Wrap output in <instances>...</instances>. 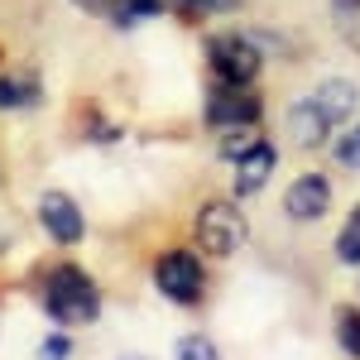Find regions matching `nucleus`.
<instances>
[{"label":"nucleus","mask_w":360,"mask_h":360,"mask_svg":"<svg viewBox=\"0 0 360 360\" xmlns=\"http://www.w3.org/2000/svg\"><path fill=\"white\" fill-rule=\"evenodd\" d=\"M173 360H221V356H217V346H212L207 336H183V341L173 346Z\"/></svg>","instance_id":"15"},{"label":"nucleus","mask_w":360,"mask_h":360,"mask_svg":"<svg viewBox=\"0 0 360 360\" xmlns=\"http://www.w3.org/2000/svg\"><path fill=\"white\" fill-rule=\"evenodd\" d=\"M312 96V106L332 120V130L341 125V120H351V111H356V101H360V91L356 82H346V77H327V82L317 86V91H307Z\"/></svg>","instance_id":"9"},{"label":"nucleus","mask_w":360,"mask_h":360,"mask_svg":"<svg viewBox=\"0 0 360 360\" xmlns=\"http://www.w3.org/2000/svg\"><path fill=\"white\" fill-rule=\"evenodd\" d=\"M34 101H44L34 77H0V111H29Z\"/></svg>","instance_id":"11"},{"label":"nucleus","mask_w":360,"mask_h":360,"mask_svg":"<svg viewBox=\"0 0 360 360\" xmlns=\"http://www.w3.org/2000/svg\"><path fill=\"white\" fill-rule=\"evenodd\" d=\"M159 10H164V0H125V5H120V25H115V29H130L135 20L159 15Z\"/></svg>","instance_id":"17"},{"label":"nucleus","mask_w":360,"mask_h":360,"mask_svg":"<svg viewBox=\"0 0 360 360\" xmlns=\"http://www.w3.org/2000/svg\"><path fill=\"white\" fill-rule=\"evenodd\" d=\"M39 360H68V336H49L39 346Z\"/></svg>","instance_id":"20"},{"label":"nucleus","mask_w":360,"mask_h":360,"mask_svg":"<svg viewBox=\"0 0 360 360\" xmlns=\"http://www.w3.org/2000/svg\"><path fill=\"white\" fill-rule=\"evenodd\" d=\"M336 159H341L346 168H360V125L341 139V144H336Z\"/></svg>","instance_id":"19"},{"label":"nucleus","mask_w":360,"mask_h":360,"mask_svg":"<svg viewBox=\"0 0 360 360\" xmlns=\"http://www.w3.org/2000/svg\"><path fill=\"white\" fill-rule=\"evenodd\" d=\"M245 217L236 212V202H207L202 212H197V245L207 250V255H236V250L245 245Z\"/></svg>","instance_id":"4"},{"label":"nucleus","mask_w":360,"mask_h":360,"mask_svg":"<svg viewBox=\"0 0 360 360\" xmlns=\"http://www.w3.org/2000/svg\"><path fill=\"white\" fill-rule=\"evenodd\" d=\"M207 63H212V72L221 77V82H236V86H250L255 82V72H259V39L255 34H240V29H231V34H212L207 39Z\"/></svg>","instance_id":"2"},{"label":"nucleus","mask_w":360,"mask_h":360,"mask_svg":"<svg viewBox=\"0 0 360 360\" xmlns=\"http://www.w3.org/2000/svg\"><path fill=\"white\" fill-rule=\"evenodd\" d=\"M283 125H288V139H293V144H303V149L322 144V139H327V130H332V120H327V115L312 106V96L293 101V106H288V120H283Z\"/></svg>","instance_id":"10"},{"label":"nucleus","mask_w":360,"mask_h":360,"mask_svg":"<svg viewBox=\"0 0 360 360\" xmlns=\"http://www.w3.org/2000/svg\"><path fill=\"white\" fill-rule=\"evenodd\" d=\"M120 360H144V356H120Z\"/></svg>","instance_id":"21"},{"label":"nucleus","mask_w":360,"mask_h":360,"mask_svg":"<svg viewBox=\"0 0 360 360\" xmlns=\"http://www.w3.org/2000/svg\"><path fill=\"white\" fill-rule=\"evenodd\" d=\"M336 259L341 264H360V207L351 212V221L341 226V236H336Z\"/></svg>","instance_id":"14"},{"label":"nucleus","mask_w":360,"mask_h":360,"mask_svg":"<svg viewBox=\"0 0 360 360\" xmlns=\"http://www.w3.org/2000/svg\"><path fill=\"white\" fill-rule=\"evenodd\" d=\"M39 221H44V231L53 236L58 245H77V240L86 236L82 207H77L68 193H44L39 197Z\"/></svg>","instance_id":"8"},{"label":"nucleus","mask_w":360,"mask_h":360,"mask_svg":"<svg viewBox=\"0 0 360 360\" xmlns=\"http://www.w3.org/2000/svg\"><path fill=\"white\" fill-rule=\"evenodd\" d=\"M207 120L217 130H250L259 120V96L250 86H236V82H221L217 77L212 96H207Z\"/></svg>","instance_id":"6"},{"label":"nucleus","mask_w":360,"mask_h":360,"mask_svg":"<svg viewBox=\"0 0 360 360\" xmlns=\"http://www.w3.org/2000/svg\"><path fill=\"white\" fill-rule=\"evenodd\" d=\"M72 5H82L86 15H101V20L120 25V5H125V0H72Z\"/></svg>","instance_id":"18"},{"label":"nucleus","mask_w":360,"mask_h":360,"mask_svg":"<svg viewBox=\"0 0 360 360\" xmlns=\"http://www.w3.org/2000/svg\"><path fill=\"white\" fill-rule=\"evenodd\" d=\"M327 207H332V183H327L322 173H303V178H293V188L283 193V217L298 221V226L327 217Z\"/></svg>","instance_id":"7"},{"label":"nucleus","mask_w":360,"mask_h":360,"mask_svg":"<svg viewBox=\"0 0 360 360\" xmlns=\"http://www.w3.org/2000/svg\"><path fill=\"white\" fill-rule=\"evenodd\" d=\"M336 346L351 360H360V312L356 307H341L336 312Z\"/></svg>","instance_id":"13"},{"label":"nucleus","mask_w":360,"mask_h":360,"mask_svg":"<svg viewBox=\"0 0 360 360\" xmlns=\"http://www.w3.org/2000/svg\"><path fill=\"white\" fill-rule=\"evenodd\" d=\"M154 283H159V293H164L168 303L193 307V303H202L207 274H202V259H197L193 250H168L154 264Z\"/></svg>","instance_id":"3"},{"label":"nucleus","mask_w":360,"mask_h":360,"mask_svg":"<svg viewBox=\"0 0 360 360\" xmlns=\"http://www.w3.org/2000/svg\"><path fill=\"white\" fill-rule=\"evenodd\" d=\"M173 5H178V15L193 20V15H226V10H236L240 0H173Z\"/></svg>","instance_id":"16"},{"label":"nucleus","mask_w":360,"mask_h":360,"mask_svg":"<svg viewBox=\"0 0 360 360\" xmlns=\"http://www.w3.org/2000/svg\"><path fill=\"white\" fill-rule=\"evenodd\" d=\"M44 307L63 327H82V322H96L101 293H96L91 274H82L77 264H58L53 274L44 278Z\"/></svg>","instance_id":"1"},{"label":"nucleus","mask_w":360,"mask_h":360,"mask_svg":"<svg viewBox=\"0 0 360 360\" xmlns=\"http://www.w3.org/2000/svg\"><path fill=\"white\" fill-rule=\"evenodd\" d=\"M332 20H336V34L360 53V0H332Z\"/></svg>","instance_id":"12"},{"label":"nucleus","mask_w":360,"mask_h":360,"mask_svg":"<svg viewBox=\"0 0 360 360\" xmlns=\"http://www.w3.org/2000/svg\"><path fill=\"white\" fill-rule=\"evenodd\" d=\"M226 159L236 164V193L240 197L259 193L278 168L274 144H269V139H250V135H240V144H226Z\"/></svg>","instance_id":"5"}]
</instances>
